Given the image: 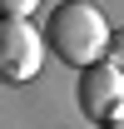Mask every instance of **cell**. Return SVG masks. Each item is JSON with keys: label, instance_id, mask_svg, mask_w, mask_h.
<instances>
[{"label": "cell", "instance_id": "8992f818", "mask_svg": "<svg viewBox=\"0 0 124 129\" xmlns=\"http://www.w3.org/2000/svg\"><path fill=\"white\" fill-rule=\"evenodd\" d=\"M104 129H124V104H119V109H114V114L104 119Z\"/></svg>", "mask_w": 124, "mask_h": 129}, {"label": "cell", "instance_id": "3957f363", "mask_svg": "<svg viewBox=\"0 0 124 129\" xmlns=\"http://www.w3.org/2000/svg\"><path fill=\"white\" fill-rule=\"evenodd\" d=\"M124 104V70H114L109 60H94L79 70V109L94 124H104L109 114Z\"/></svg>", "mask_w": 124, "mask_h": 129}, {"label": "cell", "instance_id": "277c9868", "mask_svg": "<svg viewBox=\"0 0 124 129\" xmlns=\"http://www.w3.org/2000/svg\"><path fill=\"white\" fill-rule=\"evenodd\" d=\"M40 0H0V15H15V20H30Z\"/></svg>", "mask_w": 124, "mask_h": 129}, {"label": "cell", "instance_id": "6da1fadb", "mask_svg": "<svg viewBox=\"0 0 124 129\" xmlns=\"http://www.w3.org/2000/svg\"><path fill=\"white\" fill-rule=\"evenodd\" d=\"M109 35H114L109 20L94 10L89 0H65L60 10L50 15V25H45L50 50H55L65 64H79V70L109 55Z\"/></svg>", "mask_w": 124, "mask_h": 129}, {"label": "cell", "instance_id": "7a4b0ae2", "mask_svg": "<svg viewBox=\"0 0 124 129\" xmlns=\"http://www.w3.org/2000/svg\"><path fill=\"white\" fill-rule=\"evenodd\" d=\"M45 64V35L30 20L0 15V84H30Z\"/></svg>", "mask_w": 124, "mask_h": 129}, {"label": "cell", "instance_id": "5b68a950", "mask_svg": "<svg viewBox=\"0 0 124 129\" xmlns=\"http://www.w3.org/2000/svg\"><path fill=\"white\" fill-rule=\"evenodd\" d=\"M109 64H114V70H124V25L109 35Z\"/></svg>", "mask_w": 124, "mask_h": 129}]
</instances>
